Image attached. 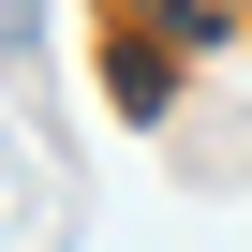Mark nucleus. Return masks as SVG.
<instances>
[{"label":"nucleus","instance_id":"nucleus-1","mask_svg":"<svg viewBox=\"0 0 252 252\" xmlns=\"http://www.w3.org/2000/svg\"><path fill=\"white\" fill-rule=\"evenodd\" d=\"M30 15H45V0H0V45H15V30H30Z\"/></svg>","mask_w":252,"mask_h":252}]
</instances>
